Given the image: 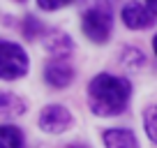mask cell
I'll return each mask as SVG.
<instances>
[{"label":"cell","mask_w":157,"mask_h":148,"mask_svg":"<svg viewBox=\"0 0 157 148\" xmlns=\"http://www.w3.org/2000/svg\"><path fill=\"white\" fill-rule=\"evenodd\" d=\"M129 93H132L129 81L120 76H111V74H97L88 84V107L93 109V114L102 118L118 116L127 107Z\"/></svg>","instance_id":"6da1fadb"},{"label":"cell","mask_w":157,"mask_h":148,"mask_svg":"<svg viewBox=\"0 0 157 148\" xmlns=\"http://www.w3.org/2000/svg\"><path fill=\"white\" fill-rule=\"evenodd\" d=\"M111 23H113V14L106 0H95V5H90L83 12V33L88 40L104 44L111 35Z\"/></svg>","instance_id":"7a4b0ae2"},{"label":"cell","mask_w":157,"mask_h":148,"mask_svg":"<svg viewBox=\"0 0 157 148\" xmlns=\"http://www.w3.org/2000/svg\"><path fill=\"white\" fill-rule=\"evenodd\" d=\"M28 72V56L19 44L2 42L0 44V76L5 81L19 79Z\"/></svg>","instance_id":"3957f363"},{"label":"cell","mask_w":157,"mask_h":148,"mask_svg":"<svg viewBox=\"0 0 157 148\" xmlns=\"http://www.w3.org/2000/svg\"><path fill=\"white\" fill-rule=\"evenodd\" d=\"M72 125V114L60 104H51V107L42 109L39 114V127L49 134H60Z\"/></svg>","instance_id":"277c9868"},{"label":"cell","mask_w":157,"mask_h":148,"mask_svg":"<svg viewBox=\"0 0 157 148\" xmlns=\"http://www.w3.org/2000/svg\"><path fill=\"white\" fill-rule=\"evenodd\" d=\"M72 76H74V69H72V65H69L65 58H53V60L44 67V79H46V84H49V86H56V88H65V86H69Z\"/></svg>","instance_id":"5b68a950"},{"label":"cell","mask_w":157,"mask_h":148,"mask_svg":"<svg viewBox=\"0 0 157 148\" xmlns=\"http://www.w3.org/2000/svg\"><path fill=\"white\" fill-rule=\"evenodd\" d=\"M123 23L132 30H141V28H148L152 25V14L148 7H143L141 2L136 0H129L127 5L123 7Z\"/></svg>","instance_id":"8992f818"},{"label":"cell","mask_w":157,"mask_h":148,"mask_svg":"<svg viewBox=\"0 0 157 148\" xmlns=\"http://www.w3.org/2000/svg\"><path fill=\"white\" fill-rule=\"evenodd\" d=\"M44 46L56 58H67L69 51H72V40H69L65 33H60V30H51V33L46 35V40H44Z\"/></svg>","instance_id":"52a82bcc"},{"label":"cell","mask_w":157,"mask_h":148,"mask_svg":"<svg viewBox=\"0 0 157 148\" xmlns=\"http://www.w3.org/2000/svg\"><path fill=\"white\" fill-rule=\"evenodd\" d=\"M104 146L106 148H139V141L129 130L116 127L104 132Z\"/></svg>","instance_id":"ba28073f"},{"label":"cell","mask_w":157,"mask_h":148,"mask_svg":"<svg viewBox=\"0 0 157 148\" xmlns=\"http://www.w3.org/2000/svg\"><path fill=\"white\" fill-rule=\"evenodd\" d=\"M0 148H23V132L14 125L0 127Z\"/></svg>","instance_id":"9c48e42d"},{"label":"cell","mask_w":157,"mask_h":148,"mask_svg":"<svg viewBox=\"0 0 157 148\" xmlns=\"http://www.w3.org/2000/svg\"><path fill=\"white\" fill-rule=\"evenodd\" d=\"M23 111H25V104L19 97H14L10 93L0 95V114H2V118H14V116L23 114Z\"/></svg>","instance_id":"30bf717a"},{"label":"cell","mask_w":157,"mask_h":148,"mask_svg":"<svg viewBox=\"0 0 157 148\" xmlns=\"http://www.w3.org/2000/svg\"><path fill=\"white\" fill-rule=\"evenodd\" d=\"M143 127H146V134L150 137V141L157 143V107H150L143 116Z\"/></svg>","instance_id":"8fae6325"},{"label":"cell","mask_w":157,"mask_h":148,"mask_svg":"<svg viewBox=\"0 0 157 148\" xmlns=\"http://www.w3.org/2000/svg\"><path fill=\"white\" fill-rule=\"evenodd\" d=\"M23 33H25V37H28V40L37 37V33H39V21H35L33 16H28V19H25V23H23Z\"/></svg>","instance_id":"7c38bea8"},{"label":"cell","mask_w":157,"mask_h":148,"mask_svg":"<svg viewBox=\"0 0 157 148\" xmlns=\"http://www.w3.org/2000/svg\"><path fill=\"white\" fill-rule=\"evenodd\" d=\"M72 0H37V5L42 7V10H46V12H51V10H60V7H65V5H69Z\"/></svg>","instance_id":"4fadbf2b"},{"label":"cell","mask_w":157,"mask_h":148,"mask_svg":"<svg viewBox=\"0 0 157 148\" xmlns=\"http://www.w3.org/2000/svg\"><path fill=\"white\" fill-rule=\"evenodd\" d=\"M146 5H148V10H150L152 14H157V0H146Z\"/></svg>","instance_id":"5bb4252c"},{"label":"cell","mask_w":157,"mask_h":148,"mask_svg":"<svg viewBox=\"0 0 157 148\" xmlns=\"http://www.w3.org/2000/svg\"><path fill=\"white\" fill-rule=\"evenodd\" d=\"M152 49H155V56H157V35H155V40H152Z\"/></svg>","instance_id":"9a60e30c"}]
</instances>
